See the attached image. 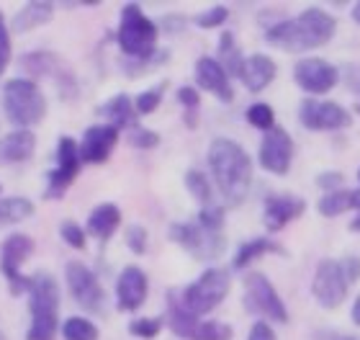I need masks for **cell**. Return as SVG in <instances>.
Returning a JSON list of instances; mask_svg holds the SVG:
<instances>
[{"label":"cell","instance_id":"cell-1","mask_svg":"<svg viewBox=\"0 0 360 340\" xmlns=\"http://www.w3.org/2000/svg\"><path fill=\"white\" fill-rule=\"evenodd\" d=\"M209 165L226 204L240 206L248 199L250 183H252V163L245 147L234 139L217 137L209 147Z\"/></svg>","mask_w":360,"mask_h":340},{"label":"cell","instance_id":"cell-2","mask_svg":"<svg viewBox=\"0 0 360 340\" xmlns=\"http://www.w3.org/2000/svg\"><path fill=\"white\" fill-rule=\"evenodd\" d=\"M335 31H338V21L330 13H324L322 8H307L296 18L270 26L265 31V39L283 52H307V49L324 46L335 37Z\"/></svg>","mask_w":360,"mask_h":340},{"label":"cell","instance_id":"cell-3","mask_svg":"<svg viewBox=\"0 0 360 340\" xmlns=\"http://www.w3.org/2000/svg\"><path fill=\"white\" fill-rule=\"evenodd\" d=\"M29 310L31 327L26 340H54L60 327V287L49 273H34L29 276Z\"/></svg>","mask_w":360,"mask_h":340},{"label":"cell","instance_id":"cell-4","mask_svg":"<svg viewBox=\"0 0 360 340\" xmlns=\"http://www.w3.org/2000/svg\"><path fill=\"white\" fill-rule=\"evenodd\" d=\"M3 108L13 127L29 129L46 116V99L34 80L13 77L3 88Z\"/></svg>","mask_w":360,"mask_h":340},{"label":"cell","instance_id":"cell-5","mask_svg":"<svg viewBox=\"0 0 360 340\" xmlns=\"http://www.w3.org/2000/svg\"><path fill=\"white\" fill-rule=\"evenodd\" d=\"M116 39H119L121 52L136 62L158 52V26L142 13V8L136 3H127L121 8V26Z\"/></svg>","mask_w":360,"mask_h":340},{"label":"cell","instance_id":"cell-6","mask_svg":"<svg viewBox=\"0 0 360 340\" xmlns=\"http://www.w3.org/2000/svg\"><path fill=\"white\" fill-rule=\"evenodd\" d=\"M229 273L224 268H209L206 273L198 276V281H193L191 287H186V291L178 296L183 310L191 315H209L211 310H217L219 304L224 302L226 291H229Z\"/></svg>","mask_w":360,"mask_h":340},{"label":"cell","instance_id":"cell-7","mask_svg":"<svg viewBox=\"0 0 360 340\" xmlns=\"http://www.w3.org/2000/svg\"><path fill=\"white\" fill-rule=\"evenodd\" d=\"M167 325L178 338L183 340H232L234 330L226 322L217 320H198L195 315L183 310L178 296H170V310H167Z\"/></svg>","mask_w":360,"mask_h":340},{"label":"cell","instance_id":"cell-8","mask_svg":"<svg viewBox=\"0 0 360 340\" xmlns=\"http://www.w3.org/2000/svg\"><path fill=\"white\" fill-rule=\"evenodd\" d=\"M170 240L178 242L183 250H188L195 260H214L226 248L221 232H209L195 222H175L170 227Z\"/></svg>","mask_w":360,"mask_h":340},{"label":"cell","instance_id":"cell-9","mask_svg":"<svg viewBox=\"0 0 360 340\" xmlns=\"http://www.w3.org/2000/svg\"><path fill=\"white\" fill-rule=\"evenodd\" d=\"M245 307L248 312H255V315H265L268 320H276V322H285L288 320V310L285 304L281 302L276 287L265 279L263 273H248L245 276Z\"/></svg>","mask_w":360,"mask_h":340},{"label":"cell","instance_id":"cell-10","mask_svg":"<svg viewBox=\"0 0 360 340\" xmlns=\"http://www.w3.org/2000/svg\"><path fill=\"white\" fill-rule=\"evenodd\" d=\"M347 279L342 268H340V260H332V258H324L316 265L314 281H311V294L324 310H335L345 302L347 296Z\"/></svg>","mask_w":360,"mask_h":340},{"label":"cell","instance_id":"cell-11","mask_svg":"<svg viewBox=\"0 0 360 340\" xmlns=\"http://www.w3.org/2000/svg\"><path fill=\"white\" fill-rule=\"evenodd\" d=\"M65 279H68L70 294L85 312H103L105 310V294L103 287L98 284L96 273L80 260H70L65 268Z\"/></svg>","mask_w":360,"mask_h":340},{"label":"cell","instance_id":"cell-12","mask_svg":"<svg viewBox=\"0 0 360 340\" xmlns=\"http://www.w3.org/2000/svg\"><path fill=\"white\" fill-rule=\"evenodd\" d=\"M31 253H34V240L26 237V234H11L3 242V248H0V273L8 279L13 296H18L21 291L29 289V279L21 276L18 271H21V265L31 258Z\"/></svg>","mask_w":360,"mask_h":340},{"label":"cell","instance_id":"cell-13","mask_svg":"<svg viewBox=\"0 0 360 340\" xmlns=\"http://www.w3.org/2000/svg\"><path fill=\"white\" fill-rule=\"evenodd\" d=\"M21 68L29 73L31 77H52L54 83L60 85V93L65 99H72L77 93V83L72 70L57 57L54 52H31L21 57Z\"/></svg>","mask_w":360,"mask_h":340},{"label":"cell","instance_id":"cell-14","mask_svg":"<svg viewBox=\"0 0 360 340\" xmlns=\"http://www.w3.org/2000/svg\"><path fill=\"white\" fill-rule=\"evenodd\" d=\"M80 144L72 137H62L57 142V168L49 173V189H46V199H62L65 191L72 181H75L77 170H80Z\"/></svg>","mask_w":360,"mask_h":340},{"label":"cell","instance_id":"cell-15","mask_svg":"<svg viewBox=\"0 0 360 340\" xmlns=\"http://www.w3.org/2000/svg\"><path fill=\"white\" fill-rule=\"evenodd\" d=\"M299 121L311 132H332V129L350 127V113L332 101L307 99L299 106Z\"/></svg>","mask_w":360,"mask_h":340},{"label":"cell","instance_id":"cell-16","mask_svg":"<svg viewBox=\"0 0 360 340\" xmlns=\"http://www.w3.org/2000/svg\"><path fill=\"white\" fill-rule=\"evenodd\" d=\"M293 77H296L301 91L311 93V96H322L338 85L340 73L332 62L322 60V57H309L293 68Z\"/></svg>","mask_w":360,"mask_h":340},{"label":"cell","instance_id":"cell-17","mask_svg":"<svg viewBox=\"0 0 360 340\" xmlns=\"http://www.w3.org/2000/svg\"><path fill=\"white\" fill-rule=\"evenodd\" d=\"M293 160V139L283 127H273L260 142V165L273 175H285Z\"/></svg>","mask_w":360,"mask_h":340},{"label":"cell","instance_id":"cell-18","mask_svg":"<svg viewBox=\"0 0 360 340\" xmlns=\"http://www.w3.org/2000/svg\"><path fill=\"white\" fill-rule=\"evenodd\" d=\"M147 289H150V281L144 276L142 268L136 265H127L121 271L119 281H116V299H119V310L121 312H134L142 307V302L147 299Z\"/></svg>","mask_w":360,"mask_h":340},{"label":"cell","instance_id":"cell-19","mask_svg":"<svg viewBox=\"0 0 360 340\" xmlns=\"http://www.w3.org/2000/svg\"><path fill=\"white\" fill-rule=\"evenodd\" d=\"M116 142H119V129L111 124H96V127L85 129L83 144H80V160L83 163H105L111 158Z\"/></svg>","mask_w":360,"mask_h":340},{"label":"cell","instance_id":"cell-20","mask_svg":"<svg viewBox=\"0 0 360 340\" xmlns=\"http://www.w3.org/2000/svg\"><path fill=\"white\" fill-rule=\"evenodd\" d=\"M195 83L206 88L209 93H214L221 103H232L234 101L229 75H226L224 68L214 57H198V62H195Z\"/></svg>","mask_w":360,"mask_h":340},{"label":"cell","instance_id":"cell-21","mask_svg":"<svg viewBox=\"0 0 360 340\" xmlns=\"http://www.w3.org/2000/svg\"><path fill=\"white\" fill-rule=\"evenodd\" d=\"M304 209H307V204L301 199L291 196V194H285V196H270L265 201V217H263L268 232H278L288 222L299 220L301 214H304Z\"/></svg>","mask_w":360,"mask_h":340},{"label":"cell","instance_id":"cell-22","mask_svg":"<svg viewBox=\"0 0 360 340\" xmlns=\"http://www.w3.org/2000/svg\"><path fill=\"white\" fill-rule=\"evenodd\" d=\"M273 77H276V62L270 60L268 54H252L242 65L240 80L252 93H260L263 88H268L273 83Z\"/></svg>","mask_w":360,"mask_h":340},{"label":"cell","instance_id":"cell-23","mask_svg":"<svg viewBox=\"0 0 360 340\" xmlns=\"http://www.w3.org/2000/svg\"><path fill=\"white\" fill-rule=\"evenodd\" d=\"M37 137L29 129H15L0 139V163H26L34 155Z\"/></svg>","mask_w":360,"mask_h":340},{"label":"cell","instance_id":"cell-24","mask_svg":"<svg viewBox=\"0 0 360 340\" xmlns=\"http://www.w3.org/2000/svg\"><path fill=\"white\" fill-rule=\"evenodd\" d=\"M98 113H101V116H105V119H108V124H111V127H116V129H121V127L134 129L136 127L134 101L129 99L127 93L113 96L108 103H103V106L98 108Z\"/></svg>","mask_w":360,"mask_h":340},{"label":"cell","instance_id":"cell-25","mask_svg":"<svg viewBox=\"0 0 360 340\" xmlns=\"http://www.w3.org/2000/svg\"><path fill=\"white\" fill-rule=\"evenodd\" d=\"M121 225V212L116 204H101L93 209L88 220V232L96 234L98 240H108Z\"/></svg>","mask_w":360,"mask_h":340},{"label":"cell","instance_id":"cell-26","mask_svg":"<svg viewBox=\"0 0 360 340\" xmlns=\"http://www.w3.org/2000/svg\"><path fill=\"white\" fill-rule=\"evenodd\" d=\"M52 13H54V3H26V6L13 15V29L18 31V34L37 29L41 23L52 21Z\"/></svg>","mask_w":360,"mask_h":340},{"label":"cell","instance_id":"cell-27","mask_svg":"<svg viewBox=\"0 0 360 340\" xmlns=\"http://www.w3.org/2000/svg\"><path fill=\"white\" fill-rule=\"evenodd\" d=\"M265 253H278V256H285L283 248L278 245V242L268 240V237H255V240L245 242L240 250H237V256H234V268H248L252 260H257L260 256Z\"/></svg>","mask_w":360,"mask_h":340},{"label":"cell","instance_id":"cell-28","mask_svg":"<svg viewBox=\"0 0 360 340\" xmlns=\"http://www.w3.org/2000/svg\"><path fill=\"white\" fill-rule=\"evenodd\" d=\"M217 62L224 68L226 75L240 77L242 65H245V57L240 54V46H237V42H234V37L229 34V31H224L221 39H219V60Z\"/></svg>","mask_w":360,"mask_h":340},{"label":"cell","instance_id":"cell-29","mask_svg":"<svg viewBox=\"0 0 360 340\" xmlns=\"http://www.w3.org/2000/svg\"><path fill=\"white\" fill-rule=\"evenodd\" d=\"M31 214H34V204H31L29 199H23V196L0 199V227L29 220Z\"/></svg>","mask_w":360,"mask_h":340},{"label":"cell","instance_id":"cell-30","mask_svg":"<svg viewBox=\"0 0 360 340\" xmlns=\"http://www.w3.org/2000/svg\"><path fill=\"white\" fill-rule=\"evenodd\" d=\"M62 338L65 340H98V327L85 317H70L62 325Z\"/></svg>","mask_w":360,"mask_h":340},{"label":"cell","instance_id":"cell-31","mask_svg":"<svg viewBox=\"0 0 360 340\" xmlns=\"http://www.w3.org/2000/svg\"><path fill=\"white\" fill-rule=\"evenodd\" d=\"M186 186H188V191L193 194V199H198L203 206H211V199H214V194H211V186H209L206 175H203L201 170H188V173H186Z\"/></svg>","mask_w":360,"mask_h":340},{"label":"cell","instance_id":"cell-32","mask_svg":"<svg viewBox=\"0 0 360 340\" xmlns=\"http://www.w3.org/2000/svg\"><path fill=\"white\" fill-rule=\"evenodd\" d=\"M322 217H340L342 212H347V191H332V194H324L316 204Z\"/></svg>","mask_w":360,"mask_h":340},{"label":"cell","instance_id":"cell-33","mask_svg":"<svg viewBox=\"0 0 360 340\" xmlns=\"http://www.w3.org/2000/svg\"><path fill=\"white\" fill-rule=\"evenodd\" d=\"M162 325H165V320L139 317L129 325V333L134 335V338H142V340H155L160 335V330H162Z\"/></svg>","mask_w":360,"mask_h":340},{"label":"cell","instance_id":"cell-34","mask_svg":"<svg viewBox=\"0 0 360 340\" xmlns=\"http://www.w3.org/2000/svg\"><path fill=\"white\" fill-rule=\"evenodd\" d=\"M248 121L252 127L268 132V129L276 127V113H273V108L268 103H255V106L248 108Z\"/></svg>","mask_w":360,"mask_h":340},{"label":"cell","instance_id":"cell-35","mask_svg":"<svg viewBox=\"0 0 360 340\" xmlns=\"http://www.w3.org/2000/svg\"><path fill=\"white\" fill-rule=\"evenodd\" d=\"M162 93H165V85H158L152 91H144L136 96L134 101V111L147 116V113H155V108H160V101H162Z\"/></svg>","mask_w":360,"mask_h":340},{"label":"cell","instance_id":"cell-36","mask_svg":"<svg viewBox=\"0 0 360 340\" xmlns=\"http://www.w3.org/2000/svg\"><path fill=\"white\" fill-rule=\"evenodd\" d=\"M178 101L186 106L188 127L193 129L195 127V111H198V106H201V96H198V91H195V88H188V85H183V88H178Z\"/></svg>","mask_w":360,"mask_h":340},{"label":"cell","instance_id":"cell-37","mask_svg":"<svg viewBox=\"0 0 360 340\" xmlns=\"http://www.w3.org/2000/svg\"><path fill=\"white\" fill-rule=\"evenodd\" d=\"M198 225L209 232H221L224 227V209L221 206H203L201 214H198Z\"/></svg>","mask_w":360,"mask_h":340},{"label":"cell","instance_id":"cell-38","mask_svg":"<svg viewBox=\"0 0 360 340\" xmlns=\"http://www.w3.org/2000/svg\"><path fill=\"white\" fill-rule=\"evenodd\" d=\"M229 18V11L224 6H214L209 11H203V13L195 15V26H201V29H214V26H221V23Z\"/></svg>","mask_w":360,"mask_h":340},{"label":"cell","instance_id":"cell-39","mask_svg":"<svg viewBox=\"0 0 360 340\" xmlns=\"http://www.w3.org/2000/svg\"><path fill=\"white\" fill-rule=\"evenodd\" d=\"M60 234H62V240L68 242L70 248L83 250L85 245H88V240H85V232H83V227L75 225V222H62V225H60Z\"/></svg>","mask_w":360,"mask_h":340},{"label":"cell","instance_id":"cell-40","mask_svg":"<svg viewBox=\"0 0 360 340\" xmlns=\"http://www.w3.org/2000/svg\"><path fill=\"white\" fill-rule=\"evenodd\" d=\"M129 142L134 144L136 150H155V147L160 144V134H155L152 129L134 127L131 129V134H129Z\"/></svg>","mask_w":360,"mask_h":340},{"label":"cell","instance_id":"cell-41","mask_svg":"<svg viewBox=\"0 0 360 340\" xmlns=\"http://www.w3.org/2000/svg\"><path fill=\"white\" fill-rule=\"evenodd\" d=\"M127 245L131 253H136V256H144L147 253V229H142V227H129L127 229Z\"/></svg>","mask_w":360,"mask_h":340},{"label":"cell","instance_id":"cell-42","mask_svg":"<svg viewBox=\"0 0 360 340\" xmlns=\"http://www.w3.org/2000/svg\"><path fill=\"white\" fill-rule=\"evenodd\" d=\"M8 62H11V31H8V23L0 13V75L6 73Z\"/></svg>","mask_w":360,"mask_h":340},{"label":"cell","instance_id":"cell-43","mask_svg":"<svg viewBox=\"0 0 360 340\" xmlns=\"http://www.w3.org/2000/svg\"><path fill=\"white\" fill-rule=\"evenodd\" d=\"M342 183H345V175L338 173V170H324V173L316 175V186L322 191H327V194H332V191H342Z\"/></svg>","mask_w":360,"mask_h":340},{"label":"cell","instance_id":"cell-44","mask_svg":"<svg viewBox=\"0 0 360 340\" xmlns=\"http://www.w3.org/2000/svg\"><path fill=\"white\" fill-rule=\"evenodd\" d=\"M340 268L345 273L347 284H358L360 281V258L358 256H345L340 260Z\"/></svg>","mask_w":360,"mask_h":340},{"label":"cell","instance_id":"cell-45","mask_svg":"<svg viewBox=\"0 0 360 340\" xmlns=\"http://www.w3.org/2000/svg\"><path fill=\"white\" fill-rule=\"evenodd\" d=\"M248 340H278L276 333H273V327L265 322V320H257L255 325H252V330H250Z\"/></svg>","mask_w":360,"mask_h":340},{"label":"cell","instance_id":"cell-46","mask_svg":"<svg viewBox=\"0 0 360 340\" xmlns=\"http://www.w3.org/2000/svg\"><path fill=\"white\" fill-rule=\"evenodd\" d=\"M345 85L350 88V93H355V96H360V65H347L345 70Z\"/></svg>","mask_w":360,"mask_h":340},{"label":"cell","instance_id":"cell-47","mask_svg":"<svg viewBox=\"0 0 360 340\" xmlns=\"http://www.w3.org/2000/svg\"><path fill=\"white\" fill-rule=\"evenodd\" d=\"M165 31H170V34H175V31H180L183 26H186V18L183 15H167L165 18Z\"/></svg>","mask_w":360,"mask_h":340},{"label":"cell","instance_id":"cell-48","mask_svg":"<svg viewBox=\"0 0 360 340\" xmlns=\"http://www.w3.org/2000/svg\"><path fill=\"white\" fill-rule=\"evenodd\" d=\"M347 209L360 214V189H350L347 191Z\"/></svg>","mask_w":360,"mask_h":340},{"label":"cell","instance_id":"cell-49","mask_svg":"<svg viewBox=\"0 0 360 340\" xmlns=\"http://www.w3.org/2000/svg\"><path fill=\"white\" fill-rule=\"evenodd\" d=\"M316 340H360V338H353V335H342V333H327V330H319V333H316Z\"/></svg>","mask_w":360,"mask_h":340},{"label":"cell","instance_id":"cell-50","mask_svg":"<svg viewBox=\"0 0 360 340\" xmlns=\"http://www.w3.org/2000/svg\"><path fill=\"white\" fill-rule=\"evenodd\" d=\"M353 322L360 327V296L353 302Z\"/></svg>","mask_w":360,"mask_h":340},{"label":"cell","instance_id":"cell-51","mask_svg":"<svg viewBox=\"0 0 360 340\" xmlns=\"http://www.w3.org/2000/svg\"><path fill=\"white\" fill-rule=\"evenodd\" d=\"M350 229H353V232H360V214L355 217L353 222H350Z\"/></svg>","mask_w":360,"mask_h":340},{"label":"cell","instance_id":"cell-52","mask_svg":"<svg viewBox=\"0 0 360 340\" xmlns=\"http://www.w3.org/2000/svg\"><path fill=\"white\" fill-rule=\"evenodd\" d=\"M353 18L360 23V3H355V8H353Z\"/></svg>","mask_w":360,"mask_h":340},{"label":"cell","instance_id":"cell-53","mask_svg":"<svg viewBox=\"0 0 360 340\" xmlns=\"http://www.w3.org/2000/svg\"><path fill=\"white\" fill-rule=\"evenodd\" d=\"M355 111H358V113H360V103H358V106H355Z\"/></svg>","mask_w":360,"mask_h":340},{"label":"cell","instance_id":"cell-54","mask_svg":"<svg viewBox=\"0 0 360 340\" xmlns=\"http://www.w3.org/2000/svg\"><path fill=\"white\" fill-rule=\"evenodd\" d=\"M0 340H6V335H3V333H0Z\"/></svg>","mask_w":360,"mask_h":340},{"label":"cell","instance_id":"cell-55","mask_svg":"<svg viewBox=\"0 0 360 340\" xmlns=\"http://www.w3.org/2000/svg\"><path fill=\"white\" fill-rule=\"evenodd\" d=\"M358 178H360V170H358Z\"/></svg>","mask_w":360,"mask_h":340},{"label":"cell","instance_id":"cell-56","mask_svg":"<svg viewBox=\"0 0 360 340\" xmlns=\"http://www.w3.org/2000/svg\"><path fill=\"white\" fill-rule=\"evenodd\" d=\"M0 191H3V189H0Z\"/></svg>","mask_w":360,"mask_h":340}]
</instances>
